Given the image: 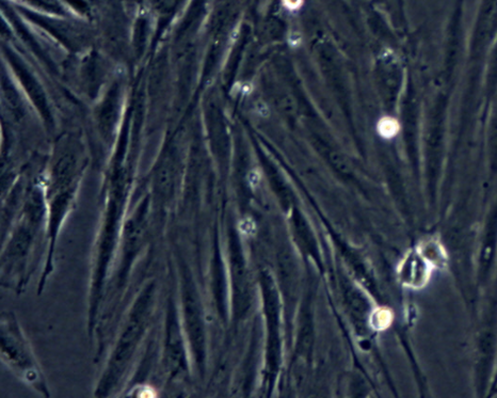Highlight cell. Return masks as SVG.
Here are the masks:
<instances>
[{
  "label": "cell",
  "instance_id": "obj_2",
  "mask_svg": "<svg viewBox=\"0 0 497 398\" xmlns=\"http://www.w3.org/2000/svg\"><path fill=\"white\" fill-rule=\"evenodd\" d=\"M300 3H301V0H285V4L287 5V7H289V8L299 7Z\"/></svg>",
  "mask_w": 497,
  "mask_h": 398
},
{
  "label": "cell",
  "instance_id": "obj_1",
  "mask_svg": "<svg viewBox=\"0 0 497 398\" xmlns=\"http://www.w3.org/2000/svg\"><path fill=\"white\" fill-rule=\"evenodd\" d=\"M399 131V125L397 121L393 117L385 116L381 118L379 124H378V132L385 138H392L397 135Z\"/></svg>",
  "mask_w": 497,
  "mask_h": 398
}]
</instances>
